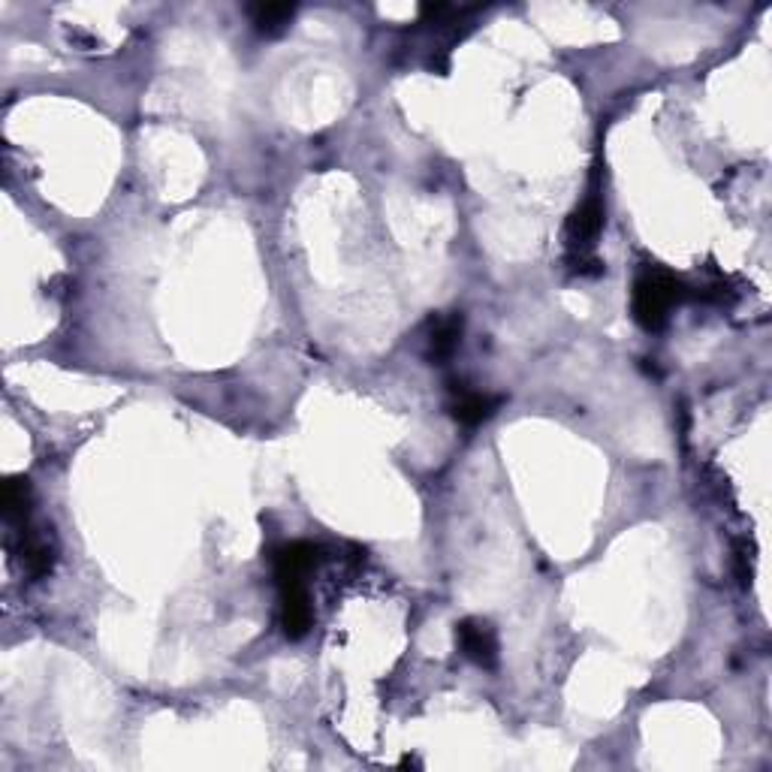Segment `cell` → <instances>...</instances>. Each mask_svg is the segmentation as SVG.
<instances>
[{
  "label": "cell",
  "instance_id": "3957f363",
  "mask_svg": "<svg viewBox=\"0 0 772 772\" xmlns=\"http://www.w3.org/2000/svg\"><path fill=\"white\" fill-rule=\"evenodd\" d=\"M321 547L305 544V540H293L272 556V570L278 579V589L284 586H305V577H312L317 565H321Z\"/></svg>",
  "mask_w": 772,
  "mask_h": 772
},
{
  "label": "cell",
  "instance_id": "5b68a950",
  "mask_svg": "<svg viewBox=\"0 0 772 772\" xmlns=\"http://www.w3.org/2000/svg\"><path fill=\"white\" fill-rule=\"evenodd\" d=\"M505 405L501 396H489V393H474V389H465V386H453L450 398V417L465 426V429H477L480 423L492 419L498 414V408Z\"/></svg>",
  "mask_w": 772,
  "mask_h": 772
},
{
  "label": "cell",
  "instance_id": "9c48e42d",
  "mask_svg": "<svg viewBox=\"0 0 772 772\" xmlns=\"http://www.w3.org/2000/svg\"><path fill=\"white\" fill-rule=\"evenodd\" d=\"M247 16H251V24H254L257 33H263V37H281L290 28V22H293L296 7H290V3H254L247 10Z\"/></svg>",
  "mask_w": 772,
  "mask_h": 772
},
{
  "label": "cell",
  "instance_id": "277c9868",
  "mask_svg": "<svg viewBox=\"0 0 772 772\" xmlns=\"http://www.w3.org/2000/svg\"><path fill=\"white\" fill-rule=\"evenodd\" d=\"M456 643L461 654L482 670H492L498 664V633L486 619H461L456 624Z\"/></svg>",
  "mask_w": 772,
  "mask_h": 772
},
{
  "label": "cell",
  "instance_id": "30bf717a",
  "mask_svg": "<svg viewBox=\"0 0 772 772\" xmlns=\"http://www.w3.org/2000/svg\"><path fill=\"white\" fill-rule=\"evenodd\" d=\"M31 514V486L28 480H10L3 486V516L12 526H24Z\"/></svg>",
  "mask_w": 772,
  "mask_h": 772
},
{
  "label": "cell",
  "instance_id": "7a4b0ae2",
  "mask_svg": "<svg viewBox=\"0 0 772 772\" xmlns=\"http://www.w3.org/2000/svg\"><path fill=\"white\" fill-rule=\"evenodd\" d=\"M603 230V196L598 184H591L589 196L573 209V215L565 224V245L570 254H589Z\"/></svg>",
  "mask_w": 772,
  "mask_h": 772
},
{
  "label": "cell",
  "instance_id": "6da1fadb",
  "mask_svg": "<svg viewBox=\"0 0 772 772\" xmlns=\"http://www.w3.org/2000/svg\"><path fill=\"white\" fill-rule=\"evenodd\" d=\"M685 296V284L676 275H670L664 268L646 266L633 281V321L640 323L646 333H658V329H664L667 321H670V312Z\"/></svg>",
  "mask_w": 772,
  "mask_h": 772
},
{
  "label": "cell",
  "instance_id": "ba28073f",
  "mask_svg": "<svg viewBox=\"0 0 772 772\" xmlns=\"http://www.w3.org/2000/svg\"><path fill=\"white\" fill-rule=\"evenodd\" d=\"M461 333H465L461 314L453 312L447 314V317L431 321L429 338H426V356H429L431 363H447V359L456 354V347L461 344Z\"/></svg>",
  "mask_w": 772,
  "mask_h": 772
},
{
  "label": "cell",
  "instance_id": "52a82bcc",
  "mask_svg": "<svg viewBox=\"0 0 772 772\" xmlns=\"http://www.w3.org/2000/svg\"><path fill=\"white\" fill-rule=\"evenodd\" d=\"M19 561L28 577L43 579L52 573L54 568V544L49 535L31 531L28 522L22 526V537H19Z\"/></svg>",
  "mask_w": 772,
  "mask_h": 772
},
{
  "label": "cell",
  "instance_id": "8992f818",
  "mask_svg": "<svg viewBox=\"0 0 772 772\" xmlns=\"http://www.w3.org/2000/svg\"><path fill=\"white\" fill-rule=\"evenodd\" d=\"M314 612L305 586H284L281 589V628L290 640H302L312 631Z\"/></svg>",
  "mask_w": 772,
  "mask_h": 772
}]
</instances>
